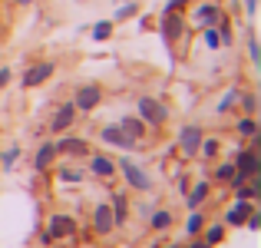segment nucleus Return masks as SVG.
<instances>
[{
	"label": "nucleus",
	"instance_id": "nucleus-8",
	"mask_svg": "<svg viewBox=\"0 0 261 248\" xmlns=\"http://www.w3.org/2000/svg\"><path fill=\"white\" fill-rule=\"evenodd\" d=\"M73 122H76V106H73V103H63L50 119V133H66Z\"/></svg>",
	"mask_w": 261,
	"mask_h": 248
},
{
	"label": "nucleus",
	"instance_id": "nucleus-39",
	"mask_svg": "<svg viewBox=\"0 0 261 248\" xmlns=\"http://www.w3.org/2000/svg\"><path fill=\"white\" fill-rule=\"evenodd\" d=\"M255 7H258V0H245V10H248V17H255Z\"/></svg>",
	"mask_w": 261,
	"mask_h": 248
},
{
	"label": "nucleus",
	"instance_id": "nucleus-2",
	"mask_svg": "<svg viewBox=\"0 0 261 248\" xmlns=\"http://www.w3.org/2000/svg\"><path fill=\"white\" fill-rule=\"evenodd\" d=\"M116 169L126 176V182L133 185V189H139V192H149V189H152V179H149V172H146V169H139V165L129 159V156L116 162Z\"/></svg>",
	"mask_w": 261,
	"mask_h": 248
},
{
	"label": "nucleus",
	"instance_id": "nucleus-31",
	"mask_svg": "<svg viewBox=\"0 0 261 248\" xmlns=\"http://www.w3.org/2000/svg\"><path fill=\"white\" fill-rule=\"evenodd\" d=\"M60 179H63V182H83V172L73 169V165H63V169H60Z\"/></svg>",
	"mask_w": 261,
	"mask_h": 248
},
{
	"label": "nucleus",
	"instance_id": "nucleus-34",
	"mask_svg": "<svg viewBox=\"0 0 261 248\" xmlns=\"http://www.w3.org/2000/svg\"><path fill=\"white\" fill-rule=\"evenodd\" d=\"M185 4H192V0H169V4H166V13H172V10H182Z\"/></svg>",
	"mask_w": 261,
	"mask_h": 248
},
{
	"label": "nucleus",
	"instance_id": "nucleus-20",
	"mask_svg": "<svg viewBox=\"0 0 261 248\" xmlns=\"http://www.w3.org/2000/svg\"><path fill=\"white\" fill-rule=\"evenodd\" d=\"M202 229H205V215H202L198 209H192L189 222H185V235H189V238H195V235H198Z\"/></svg>",
	"mask_w": 261,
	"mask_h": 248
},
{
	"label": "nucleus",
	"instance_id": "nucleus-17",
	"mask_svg": "<svg viewBox=\"0 0 261 248\" xmlns=\"http://www.w3.org/2000/svg\"><path fill=\"white\" fill-rule=\"evenodd\" d=\"M185 199H189V209H202V202L208 199V179H202V182H195L189 192H185Z\"/></svg>",
	"mask_w": 261,
	"mask_h": 248
},
{
	"label": "nucleus",
	"instance_id": "nucleus-5",
	"mask_svg": "<svg viewBox=\"0 0 261 248\" xmlns=\"http://www.w3.org/2000/svg\"><path fill=\"white\" fill-rule=\"evenodd\" d=\"M162 40L166 43H175V40H182L185 37V17L178 10H172V13H162Z\"/></svg>",
	"mask_w": 261,
	"mask_h": 248
},
{
	"label": "nucleus",
	"instance_id": "nucleus-30",
	"mask_svg": "<svg viewBox=\"0 0 261 248\" xmlns=\"http://www.w3.org/2000/svg\"><path fill=\"white\" fill-rule=\"evenodd\" d=\"M17 159H20V149H17V146H10L4 156H0V165H4V169H13V165H17Z\"/></svg>",
	"mask_w": 261,
	"mask_h": 248
},
{
	"label": "nucleus",
	"instance_id": "nucleus-29",
	"mask_svg": "<svg viewBox=\"0 0 261 248\" xmlns=\"http://www.w3.org/2000/svg\"><path fill=\"white\" fill-rule=\"evenodd\" d=\"M225 238V225H208V232H205V242L208 245H218Z\"/></svg>",
	"mask_w": 261,
	"mask_h": 248
},
{
	"label": "nucleus",
	"instance_id": "nucleus-14",
	"mask_svg": "<svg viewBox=\"0 0 261 248\" xmlns=\"http://www.w3.org/2000/svg\"><path fill=\"white\" fill-rule=\"evenodd\" d=\"M251 209H255L251 202H245V199H235V205L225 212V225H231V229L245 225V218H248V212H251Z\"/></svg>",
	"mask_w": 261,
	"mask_h": 248
},
{
	"label": "nucleus",
	"instance_id": "nucleus-10",
	"mask_svg": "<svg viewBox=\"0 0 261 248\" xmlns=\"http://www.w3.org/2000/svg\"><path fill=\"white\" fill-rule=\"evenodd\" d=\"M99 139H102V142H109V146L126 149V153H133V149H136V139H133V136H126L119 126H106V129L99 133Z\"/></svg>",
	"mask_w": 261,
	"mask_h": 248
},
{
	"label": "nucleus",
	"instance_id": "nucleus-37",
	"mask_svg": "<svg viewBox=\"0 0 261 248\" xmlns=\"http://www.w3.org/2000/svg\"><path fill=\"white\" fill-rule=\"evenodd\" d=\"M248 53H251V60H258V40L255 37L248 40Z\"/></svg>",
	"mask_w": 261,
	"mask_h": 248
},
{
	"label": "nucleus",
	"instance_id": "nucleus-3",
	"mask_svg": "<svg viewBox=\"0 0 261 248\" xmlns=\"http://www.w3.org/2000/svg\"><path fill=\"white\" fill-rule=\"evenodd\" d=\"M139 119L146 122V126H162V122L169 119V109L162 106L159 100H152V96H142L139 100Z\"/></svg>",
	"mask_w": 261,
	"mask_h": 248
},
{
	"label": "nucleus",
	"instance_id": "nucleus-12",
	"mask_svg": "<svg viewBox=\"0 0 261 248\" xmlns=\"http://www.w3.org/2000/svg\"><path fill=\"white\" fill-rule=\"evenodd\" d=\"M93 229H96V235H109V232L116 229L113 225V209H109L106 202H99L93 209Z\"/></svg>",
	"mask_w": 261,
	"mask_h": 248
},
{
	"label": "nucleus",
	"instance_id": "nucleus-27",
	"mask_svg": "<svg viewBox=\"0 0 261 248\" xmlns=\"http://www.w3.org/2000/svg\"><path fill=\"white\" fill-rule=\"evenodd\" d=\"M215 153H218V139H202V142H198V153H195V156H205V159H212Z\"/></svg>",
	"mask_w": 261,
	"mask_h": 248
},
{
	"label": "nucleus",
	"instance_id": "nucleus-25",
	"mask_svg": "<svg viewBox=\"0 0 261 248\" xmlns=\"http://www.w3.org/2000/svg\"><path fill=\"white\" fill-rule=\"evenodd\" d=\"M238 96H242V93H238V89H228V93L222 96V103H218L215 109H218V113H228L231 106H238Z\"/></svg>",
	"mask_w": 261,
	"mask_h": 248
},
{
	"label": "nucleus",
	"instance_id": "nucleus-24",
	"mask_svg": "<svg viewBox=\"0 0 261 248\" xmlns=\"http://www.w3.org/2000/svg\"><path fill=\"white\" fill-rule=\"evenodd\" d=\"M202 40H205V46H208V50H218V46H222L215 27H202Z\"/></svg>",
	"mask_w": 261,
	"mask_h": 248
},
{
	"label": "nucleus",
	"instance_id": "nucleus-16",
	"mask_svg": "<svg viewBox=\"0 0 261 248\" xmlns=\"http://www.w3.org/2000/svg\"><path fill=\"white\" fill-rule=\"evenodd\" d=\"M89 169H93V176H99V179H113L116 176V162L109 159V156H93V159H89Z\"/></svg>",
	"mask_w": 261,
	"mask_h": 248
},
{
	"label": "nucleus",
	"instance_id": "nucleus-38",
	"mask_svg": "<svg viewBox=\"0 0 261 248\" xmlns=\"http://www.w3.org/2000/svg\"><path fill=\"white\" fill-rule=\"evenodd\" d=\"M10 77H13V73H10V70H0V89H4V86H7V83H10Z\"/></svg>",
	"mask_w": 261,
	"mask_h": 248
},
{
	"label": "nucleus",
	"instance_id": "nucleus-19",
	"mask_svg": "<svg viewBox=\"0 0 261 248\" xmlns=\"http://www.w3.org/2000/svg\"><path fill=\"white\" fill-rule=\"evenodd\" d=\"M109 209H113V225H126V215H129V199L122 195V192L113 199V205H109Z\"/></svg>",
	"mask_w": 261,
	"mask_h": 248
},
{
	"label": "nucleus",
	"instance_id": "nucleus-6",
	"mask_svg": "<svg viewBox=\"0 0 261 248\" xmlns=\"http://www.w3.org/2000/svg\"><path fill=\"white\" fill-rule=\"evenodd\" d=\"M46 232H50L53 238H73L80 232V225H76V218L73 215H50V222H46Z\"/></svg>",
	"mask_w": 261,
	"mask_h": 248
},
{
	"label": "nucleus",
	"instance_id": "nucleus-41",
	"mask_svg": "<svg viewBox=\"0 0 261 248\" xmlns=\"http://www.w3.org/2000/svg\"><path fill=\"white\" fill-rule=\"evenodd\" d=\"M169 248H182V245H169Z\"/></svg>",
	"mask_w": 261,
	"mask_h": 248
},
{
	"label": "nucleus",
	"instance_id": "nucleus-33",
	"mask_svg": "<svg viewBox=\"0 0 261 248\" xmlns=\"http://www.w3.org/2000/svg\"><path fill=\"white\" fill-rule=\"evenodd\" d=\"M245 225H248L251 232H258V229H261V212H258V209H251V212H248V218H245Z\"/></svg>",
	"mask_w": 261,
	"mask_h": 248
},
{
	"label": "nucleus",
	"instance_id": "nucleus-4",
	"mask_svg": "<svg viewBox=\"0 0 261 248\" xmlns=\"http://www.w3.org/2000/svg\"><path fill=\"white\" fill-rule=\"evenodd\" d=\"M102 100V89L96 86V83H86V86L76 89V96H73V106H76V113H89V109H96Z\"/></svg>",
	"mask_w": 261,
	"mask_h": 248
},
{
	"label": "nucleus",
	"instance_id": "nucleus-18",
	"mask_svg": "<svg viewBox=\"0 0 261 248\" xmlns=\"http://www.w3.org/2000/svg\"><path fill=\"white\" fill-rule=\"evenodd\" d=\"M119 129H122V133H126V136H133L136 142H139L142 136H146V129H149V126H146V122L139 119V116H126V119L119 122Z\"/></svg>",
	"mask_w": 261,
	"mask_h": 248
},
{
	"label": "nucleus",
	"instance_id": "nucleus-32",
	"mask_svg": "<svg viewBox=\"0 0 261 248\" xmlns=\"http://www.w3.org/2000/svg\"><path fill=\"white\" fill-rule=\"evenodd\" d=\"M136 10H139V4H133V0H129V4H122L119 10H116V20H126V17H133Z\"/></svg>",
	"mask_w": 261,
	"mask_h": 248
},
{
	"label": "nucleus",
	"instance_id": "nucleus-36",
	"mask_svg": "<svg viewBox=\"0 0 261 248\" xmlns=\"http://www.w3.org/2000/svg\"><path fill=\"white\" fill-rule=\"evenodd\" d=\"M175 189H178V192H182V195H185V192H189V179H185V176H178V182H175Z\"/></svg>",
	"mask_w": 261,
	"mask_h": 248
},
{
	"label": "nucleus",
	"instance_id": "nucleus-1",
	"mask_svg": "<svg viewBox=\"0 0 261 248\" xmlns=\"http://www.w3.org/2000/svg\"><path fill=\"white\" fill-rule=\"evenodd\" d=\"M235 172L238 176H245V179H255L261 176V159H258V149H245V146H238L235 149Z\"/></svg>",
	"mask_w": 261,
	"mask_h": 248
},
{
	"label": "nucleus",
	"instance_id": "nucleus-13",
	"mask_svg": "<svg viewBox=\"0 0 261 248\" xmlns=\"http://www.w3.org/2000/svg\"><path fill=\"white\" fill-rule=\"evenodd\" d=\"M222 17H225V10L218 4H212V0L208 4H198V10H195V23L198 27H215Z\"/></svg>",
	"mask_w": 261,
	"mask_h": 248
},
{
	"label": "nucleus",
	"instance_id": "nucleus-15",
	"mask_svg": "<svg viewBox=\"0 0 261 248\" xmlns=\"http://www.w3.org/2000/svg\"><path fill=\"white\" fill-rule=\"evenodd\" d=\"M53 159H57V146H53V142H43V146L37 149V156H33V169L46 172L53 165Z\"/></svg>",
	"mask_w": 261,
	"mask_h": 248
},
{
	"label": "nucleus",
	"instance_id": "nucleus-23",
	"mask_svg": "<svg viewBox=\"0 0 261 248\" xmlns=\"http://www.w3.org/2000/svg\"><path fill=\"white\" fill-rule=\"evenodd\" d=\"M238 103H242L245 116H255L258 113V96L255 93H242V96H238Z\"/></svg>",
	"mask_w": 261,
	"mask_h": 248
},
{
	"label": "nucleus",
	"instance_id": "nucleus-21",
	"mask_svg": "<svg viewBox=\"0 0 261 248\" xmlns=\"http://www.w3.org/2000/svg\"><path fill=\"white\" fill-rule=\"evenodd\" d=\"M149 225H152L155 232H166L169 225H172V212H166V209H159V212H152L149 215Z\"/></svg>",
	"mask_w": 261,
	"mask_h": 248
},
{
	"label": "nucleus",
	"instance_id": "nucleus-11",
	"mask_svg": "<svg viewBox=\"0 0 261 248\" xmlns=\"http://www.w3.org/2000/svg\"><path fill=\"white\" fill-rule=\"evenodd\" d=\"M53 73H57V66H53V63H33L30 70L23 73V86L27 89H30V86H40V83H46Z\"/></svg>",
	"mask_w": 261,
	"mask_h": 248
},
{
	"label": "nucleus",
	"instance_id": "nucleus-42",
	"mask_svg": "<svg viewBox=\"0 0 261 248\" xmlns=\"http://www.w3.org/2000/svg\"><path fill=\"white\" fill-rule=\"evenodd\" d=\"M152 248H159V245H152Z\"/></svg>",
	"mask_w": 261,
	"mask_h": 248
},
{
	"label": "nucleus",
	"instance_id": "nucleus-7",
	"mask_svg": "<svg viewBox=\"0 0 261 248\" xmlns=\"http://www.w3.org/2000/svg\"><path fill=\"white\" fill-rule=\"evenodd\" d=\"M202 139H205L202 126H185L182 133H178V149H182V156H195Z\"/></svg>",
	"mask_w": 261,
	"mask_h": 248
},
{
	"label": "nucleus",
	"instance_id": "nucleus-26",
	"mask_svg": "<svg viewBox=\"0 0 261 248\" xmlns=\"http://www.w3.org/2000/svg\"><path fill=\"white\" fill-rule=\"evenodd\" d=\"M106 37H113V20H99L93 27V40H106Z\"/></svg>",
	"mask_w": 261,
	"mask_h": 248
},
{
	"label": "nucleus",
	"instance_id": "nucleus-28",
	"mask_svg": "<svg viewBox=\"0 0 261 248\" xmlns=\"http://www.w3.org/2000/svg\"><path fill=\"white\" fill-rule=\"evenodd\" d=\"M231 176H235V162H222L215 169V179H218V182H231Z\"/></svg>",
	"mask_w": 261,
	"mask_h": 248
},
{
	"label": "nucleus",
	"instance_id": "nucleus-35",
	"mask_svg": "<svg viewBox=\"0 0 261 248\" xmlns=\"http://www.w3.org/2000/svg\"><path fill=\"white\" fill-rule=\"evenodd\" d=\"M185 248H215V245H208V242H205V238H195V242H189Z\"/></svg>",
	"mask_w": 261,
	"mask_h": 248
},
{
	"label": "nucleus",
	"instance_id": "nucleus-9",
	"mask_svg": "<svg viewBox=\"0 0 261 248\" xmlns=\"http://www.w3.org/2000/svg\"><path fill=\"white\" fill-rule=\"evenodd\" d=\"M53 146H57V156L63 153V156H73V159H76V156H89V142L80 139V136H63V139L53 142Z\"/></svg>",
	"mask_w": 261,
	"mask_h": 248
},
{
	"label": "nucleus",
	"instance_id": "nucleus-22",
	"mask_svg": "<svg viewBox=\"0 0 261 248\" xmlns=\"http://www.w3.org/2000/svg\"><path fill=\"white\" fill-rule=\"evenodd\" d=\"M235 129H238V136H245V139H251V136L258 133V122H255V116H242Z\"/></svg>",
	"mask_w": 261,
	"mask_h": 248
},
{
	"label": "nucleus",
	"instance_id": "nucleus-40",
	"mask_svg": "<svg viewBox=\"0 0 261 248\" xmlns=\"http://www.w3.org/2000/svg\"><path fill=\"white\" fill-rule=\"evenodd\" d=\"M13 4H33V0H13Z\"/></svg>",
	"mask_w": 261,
	"mask_h": 248
}]
</instances>
